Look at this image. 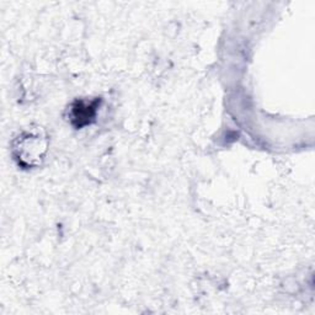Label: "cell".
<instances>
[{"instance_id":"6da1fadb","label":"cell","mask_w":315,"mask_h":315,"mask_svg":"<svg viewBox=\"0 0 315 315\" xmlns=\"http://www.w3.org/2000/svg\"><path fill=\"white\" fill-rule=\"evenodd\" d=\"M94 116V107L92 106H82L79 104L74 110V118L79 121V127L89 123L90 118Z\"/></svg>"}]
</instances>
